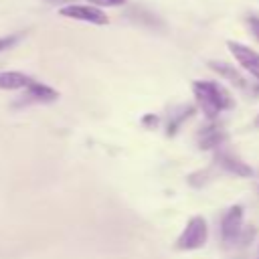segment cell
<instances>
[{
  "label": "cell",
  "instance_id": "cell-1",
  "mask_svg": "<svg viewBox=\"0 0 259 259\" xmlns=\"http://www.w3.org/2000/svg\"><path fill=\"white\" fill-rule=\"evenodd\" d=\"M192 93L206 115V119H217L221 111H227L235 105L231 93L225 89V85L217 81H194L192 83Z\"/></svg>",
  "mask_w": 259,
  "mask_h": 259
},
{
  "label": "cell",
  "instance_id": "cell-2",
  "mask_svg": "<svg viewBox=\"0 0 259 259\" xmlns=\"http://www.w3.org/2000/svg\"><path fill=\"white\" fill-rule=\"evenodd\" d=\"M206 237H208V227H206V221L202 217H192L184 231L180 233V237L176 239V249L180 251H192V249H200L204 243H206Z\"/></svg>",
  "mask_w": 259,
  "mask_h": 259
},
{
  "label": "cell",
  "instance_id": "cell-3",
  "mask_svg": "<svg viewBox=\"0 0 259 259\" xmlns=\"http://www.w3.org/2000/svg\"><path fill=\"white\" fill-rule=\"evenodd\" d=\"M61 16L65 18H73V20H81V22H89V24H97V26H103L109 22L107 14L99 8V6H93V4H67L59 10Z\"/></svg>",
  "mask_w": 259,
  "mask_h": 259
},
{
  "label": "cell",
  "instance_id": "cell-4",
  "mask_svg": "<svg viewBox=\"0 0 259 259\" xmlns=\"http://www.w3.org/2000/svg\"><path fill=\"white\" fill-rule=\"evenodd\" d=\"M227 49L231 51V55L235 57V61L251 75L259 81V53L253 51L251 47L247 45H241V42H235V40H227Z\"/></svg>",
  "mask_w": 259,
  "mask_h": 259
},
{
  "label": "cell",
  "instance_id": "cell-5",
  "mask_svg": "<svg viewBox=\"0 0 259 259\" xmlns=\"http://www.w3.org/2000/svg\"><path fill=\"white\" fill-rule=\"evenodd\" d=\"M241 229H243V206H231L229 212L225 214L223 219V225H221V233H223V239L227 243H233L239 239L241 235Z\"/></svg>",
  "mask_w": 259,
  "mask_h": 259
},
{
  "label": "cell",
  "instance_id": "cell-6",
  "mask_svg": "<svg viewBox=\"0 0 259 259\" xmlns=\"http://www.w3.org/2000/svg\"><path fill=\"white\" fill-rule=\"evenodd\" d=\"M225 138H227V134L219 123H208V125L200 127L196 134V142H198L200 150H214L225 142Z\"/></svg>",
  "mask_w": 259,
  "mask_h": 259
},
{
  "label": "cell",
  "instance_id": "cell-7",
  "mask_svg": "<svg viewBox=\"0 0 259 259\" xmlns=\"http://www.w3.org/2000/svg\"><path fill=\"white\" fill-rule=\"evenodd\" d=\"M57 97H59V93L53 87L34 81L32 85L26 87V93L22 95V99L18 101V105L20 103H49V101H55Z\"/></svg>",
  "mask_w": 259,
  "mask_h": 259
},
{
  "label": "cell",
  "instance_id": "cell-8",
  "mask_svg": "<svg viewBox=\"0 0 259 259\" xmlns=\"http://www.w3.org/2000/svg\"><path fill=\"white\" fill-rule=\"evenodd\" d=\"M217 164H219L221 168H225L227 172L235 174V176H251V174H253L251 166H247L245 162H241L237 156H233V154H229V152H219V154H217Z\"/></svg>",
  "mask_w": 259,
  "mask_h": 259
},
{
  "label": "cell",
  "instance_id": "cell-9",
  "mask_svg": "<svg viewBox=\"0 0 259 259\" xmlns=\"http://www.w3.org/2000/svg\"><path fill=\"white\" fill-rule=\"evenodd\" d=\"M32 83H34L32 77H28L26 73H20V71H2L0 73V89H4V91L26 89Z\"/></svg>",
  "mask_w": 259,
  "mask_h": 259
},
{
  "label": "cell",
  "instance_id": "cell-10",
  "mask_svg": "<svg viewBox=\"0 0 259 259\" xmlns=\"http://www.w3.org/2000/svg\"><path fill=\"white\" fill-rule=\"evenodd\" d=\"M208 67H210L214 73H219L223 79L231 81L235 87H239V89H247V87H249L247 81H245V77H243L233 65H227V63H221V61H210Z\"/></svg>",
  "mask_w": 259,
  "mask_h": 259
},
{
  "label": "cell",
  "instance_id": "cell-11",
  "mask_svg": "<svg viewBox=\"0 0 259 259\" xmlns=\"http://www.w3.org/2000/svg\"><path fill=\"white\" fill-rule=\"evenodd\" d=\"M192 113H194V105H180L174 113H170L168 125H166V136H174V134L180 130V125H182Z\"/></svg>",
  "mask_w": 259,
  "mask_h": 259
},
{
  "label": "cell",
  "instance_id": "cell-12",
  "mask_svg": "<svg viewBox=\"0 0 259 259\" xmlns=\"http://www.w3.org/2000/svg\"><path fill=\"white\" fill-rule=\"evenodd\" d=\"M208 176H210V172L208 170H200V172H194V174H190L188 176V182L192 184V186H202L206 180H208Z\"/></svg>",
  "mask_w": 259,
  "mask_h": 259
},
{
  "label": "cell",
  "instance_id": "cell-13",
  "mask_svg": "<svg viewBox=\"0 0 259 259\" xmlns=\"http://www.w3.org/2000/svg\"><path fill=\"white\" fill-rule=\"evenodd\" d=\"M245 22H247V26H249L251 34L255 36V40L259 42V16H257V14H247Z\"/></svg>",
  "mask_w": 259,
  "mask_h": 259
},
{
  "label": "cell",
  "instance_id": "cell-14",
  "mask_svg": "<svg viewBox=\"0 0 259 259\" xmlns=\"http://www.w3.org/2000/svg\"><path fill=\"white\" fill-rule=\"evenodd\" d=\"M89 4H93V6H99V8H107V6H121L125 0H87Z\"/></svg>",
  "mask_w": 259,
  "mask_h": 259
},
{
  "label": "cell",
  "instance_id": "cell-15",
  "mask_svg": "<svg viewBox=\"0 0 259 259\" xmlns=\"http://www.w3.org/2000/svg\"><path fill=\"white\" fill-rule=\"evenodd\" d=\"M16 40H18V36H0V53L6 51V49H10Z\"/></svg>",
  "mask_w": 259,
  "mask_h": 259
},
{
  "label": "cell",
  "instance_id": "cell-16",
  "mask_svg": "<svg viewBox=\"0 0 259 259\" xmlns=\"http://www.w3.org/2000/svg\"><path fill=\"white\" fill-rule=\"evenodd\" d=\"M158 121H160V119H158V115H154V113H148V115L142 117V123H144L146 127H156Z\"/></svg>",
  "mask_w": 259,
  "mask_h": 259
}]
</instances>
